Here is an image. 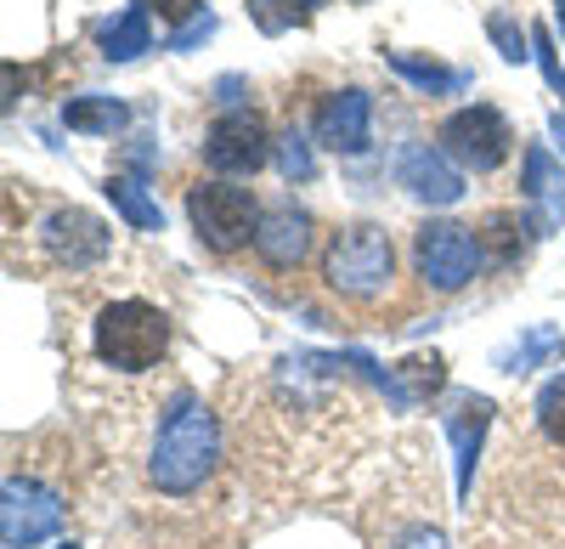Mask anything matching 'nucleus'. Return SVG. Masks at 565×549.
Returning <instances> with one entry per match:
<instances>
[{
  "instance_id": "nucleus-1",
  "label": "nucleus",
  "mask_w": 565,
  "mask_h": 549,
  "mask_svg": "<svg viewBox=\"0 0 565 549\" xmlns=\"http://www.w3.org/2000/svg\"><path fill=\"white\" fill-rule=\"evenodd\" d=\"M322 278H328V289H340L345 300L385 295L391 278H396V250L385 239V226L356 221V226H345V233H334L328 261H322Z\"/></svg>"
},
{
  "instance_id": "nucleus-2",
  "label": "nucleus",
  "mask_w": 565,
  "mask_h": 549,
  "mask_svg": "<svg viewBox=\"0 0 565 549\" xmlns=\"http://www.w3.org/2000/svg\"><path fill=\"white\" fill-rule=\"evenodd\" d=\"M170 346V317L148 300H108L97 312V357L108 369H125V374H141L153 369Z\"/></svg>"
},
{
  "instance_id": "nucleus-3",
  "label": "nucleus",
  "mask_w": 565,
  "mask_h": 549,
  "mask_svg": "<svg viewBox=\"0 0 565 549\" xmlns=\"http://www.w3.org/2000/svg\"><path fill=\"white\" fill-rule=\"evenodd\" d=\"M215 465V420L210 408L181 402L175 414L159 425V447H153V482L164 493H193Z\"/></svg>"
},
{
  "instance_id": "nucleus-4",
  "label": "nucleus",
  "mask_w": 565,
  "mask_h": 549,
  "mask_svg": "<svg viewBox=\"0 0 565 549\" xmlns=\"http://www.w3.org/2000/svg\"><path fill=\"white\" fill-rule=\"evenodd\" d=\"M186 215H193V233L215 250V255H232L255 244L260 233V204L249 188H232V181H199V188H186Z\"/></svg>"
},
{
  "instance_id": "nucleus-5",
  "label": "nucleus",
  "mask_w": 565,
  "mask_h": 549,
  "mask_svg": "<svg viewBox=\"0 0 565 549\" xmlns=\"http://www.w3.org/2000/svg\"><path fill=\"white\" fill-rule=\"evenodd\" d=\"M413 266L430 289L452 295L481 272V233H469L458 221H424L413 233Z\"/></svg>"
},
{
  "instance_id": "nucleus-6",
  "label": "nucleus",
  "mask_w": 565,
  "mask_h": 549,
  "mask_svg": "<svg viewBox=\"0 0 565 549\" xmlns=\"http://www.w3.org/2000/svg\"><path fill=\"white\" fill-rule=\"evenodd\" d=\"M441 148L463 170H498L509 159V148H514V130H509V119L492 103H476V108H458L441 125Z\"/></svg>"
},
{
  "instance_id": "nucleus-7",
  "label": "nucleus",
  "mask_w": 565,
  "mask_h": 549,
  "mask_svg": "<svg viewBox=\"0 0 565 549\" xmlns=\"http://www.w3.org/2000/svg\"><path fill=\"white\" fill-rule=\"evenodd\" d=\"M271 159V130L255 108H238V114H221L204 136V165L221 170V176H249Z\"/></svg>"
},
{
  "instance_id": "nucleus-8",
  "label": "nucleus",
  "mask_w": 565,
  "mask_h": 549,
  "mask_svg": "<svg viewBox=\"0 0 565 549\" xmlns=\"http://www.w3.org/2000/svg\"><path fill=\"white\" fill-rule=\"evenodd\" d=\"M40 244L52 250L57 266L68 272H85V266H97L108 255V221H97L90 210L68 204V210H52L40 221Z\"/></svg>"
},
{
  "instance_id": "nucleus-9",
  "label": "nucleus",
  "mask_w": 565,
  "mask_h": 549,
  "mask_svg": "<svg viewBox=\"0 0 565 549\" xmlns=\"http://www.w3.org/2000/svg\"><path fill=\"white\" fill-rule=\"evenodd\" d=\"M311 215L300 210V204H271L266 215H260V233H255V250H260V261L266 266H300L306 261V250H311Z\"/></svg>"
},
{
  "instance_id": "nucleus-10",
  "label": "nucleus",
  "mask_w": 565,
  "mask_h": 549,
  "mask_svg": "<svg viewBox=\"0 0 565 549\" xmlns=\"http://www.w3.org/2000/svg\"><path fill=\"white\" fill-rule=\"evenodd\" d=\"M367 91H334L322 108H317V136L322 148H340V154H362L367 148Z\"/></svg>"
},
{
  "instance_id": "nucleus-11",
  "label": "nucleus",
  "mask_w": 565,
  "mask_h": 549,
  "mask_svg": "<svg viewBox=\"0 0 565 549\" xmlns=\"http://www.w3.org/2000/svg\"><path fill=\"white\" fill-rule=\"evenodd\" d=\"M57 527V498L40 493L34 482H7V543H34L40 532Z\"/></svg>"
},
{
  "instance_id": "nucleus-12",
  "label": "nucleus",
  "mask_w": 565,
  "mask_h": 549,
  "mask_svg": "<svg viewBox=\"0 0 565 549\" xmlns=\"http://www.w3.org/2000/svg\"><path fill=\"white\" fill-rule=\"evenodd\" d=\"M402 181H407L418 199H436V204H452V199H458V176H452L430 148H413V154L402 159Z\"/></svg>"
},
{
  "instance_id": "nucleus-13",
  "label": "nucleus",
  "mask_w": 565,
  "mask_h": 549,
  "mask_svg": "<svg viewBox=\"0 0 565 549\" xmlns=\"http://www.w3.org/2000/svg\"><path fill=\"white\" fill-rule=\"evenodd\" d=\"M63 119H68V130H119L130 114H125V103H114V97H79V103H68L63 108Z\"/></svg>"
},
{
  "instance_id": "nucleus-14",
  "label": "nucleus",
  "mask_w": 565,
  "mask_h": 549,
  "mask_svg": "<svg viewBox=\"0 0 565 549\" xmlns=\"http://www.w3.org/2000/svg\"><path fill=\"white\" fill-rule=\"evenodd\" d=\"M103 45H108V57H136V52H148V18L141 12H125L119 23H108L103 29Z\"/></svg>"
},
{
  "instance_id": "nucleus-15",
  "label": "nucleus",
  "mask_w": 565,
  "mask_h": 549,
  "mask_svg": "<svg viewBox=\"0 0 565 549\" xmlns=\"http://www.w3.org/2000/svg\"><path fill=\"white\" fill-rule=\"evenodd\" d=\"M108 193H114V204L136 221V226H148V233H159V226H164V215H159V204H148V199H141V181H130V176H114L108 181Z\"/></svg>"
},
{
  "instance_id": "nucleus-16",
  "label": "nucleus",
  "mask_w": 565,
  "mask_h": 549,
  "mask_svg": "<svg viewBox=\"0 0 565 549\" xmlns=\"http://www.w3.org/2000/svg\"><path fill=\"white\" fill-rule=\"evenodd\" d=\"M537 425H543L548 442L565 447V374H554V380L537 391Z\"/></svg>"
}]
</instances>
